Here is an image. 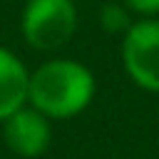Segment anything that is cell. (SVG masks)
I'll list each match as a JSON object with an SVG mask.
<instances>
[{"label": "cell", "instance_id": "2", "mask_svg": "<svg viewBox=\"0 0 159 159\" xmlns=\"http://www.w3.org/2000/svg\"><path fill=\"white\" fill-rule=\"evenodd\" d=\"M77 27L72 0H30L22 12V35L30 47L55 52L70 42Z\"/></svg>", "mask_w": 159, "mask_h": 159}, {"label": "cell", "instance_id": "6", "mask_svg": "<svg viewBox=\"0 0 159 159\" xmlns=\"http://www.w3.org/2000/svg\"><path fill=\"white\" fill-rule=\"evenodd\" d=\"M99 25L104 27V32L114 35V32H122V30H129L134 22L129 20V10L119 2H107L102 5L99 10Z\"/></svg>", "mask_w": 159, "mask_h": 159}, {"label": "cell", "instance_id": "3", "mask_svg": "<svg viewBox=\"0 0 159 159\" xmlns=\"http://www.w3.org/2000/svg\"><path fill=\"white\" fill-rule=\"evenodd\" d=\"M122 60L139 87L159 92V20H139L127 30Z\"/></svg>", "mask_w": 159, "mask_h": 159}, {"label": "cell", "instance_id": "1", "mask_svg": "<svg viewBox=\"0 0 159 159\" xmlns=\"http://www.w3.org/2000/svg\"><path fill=\"white\" fill-rule=\"evenodd\" d=\"M94 94V77L72 60H50L40 65L27 82V99L37 112L52 119L80 114Z\"/></svg>", "mask_w": 159, "mask_h": 159}, {"label": "cell", "instance_id": "7", "mask_svg": "<svg viewBox=\"0 0 159 159\" xmlns=\"http://www.w3.org/2000/svg\"><path fill=\"white\" fill-rule=\"evenodd\" d=\"M124 5L139 15H154L159 12V0H124Z\"/></svg>", "mask_w": 159, "mask_h": 159}, {"label": "cell", "instance_id": "4", "mask_svg": "<svg viewBox=\"0 0 159 159\" xmlns=\"http://www.w3.org/2000/svg\"><path fill=\"white\" fill-rule=\"evenodd\" d=\"M5 142L20 157H40L50 144V124L35 107H20L5 119Z\"/></svg>", "mask_w": 159, "mask_h": 159}, {"label": "cell", "instance_id": "5", "mask_svg": "<svg viewBox=\"0 0 159 159\" xmlns=\"http://www.w3.org/2000/svg\"><path fill=\"white\" fill-rule=\"evenodd\" d=\"M27 82H30V75L25 72L22 62L12 52L0 47V119L2 122L25 104Z\"/></svg>", "mask_w": 159, "mask_h": 159}]
</instances>
